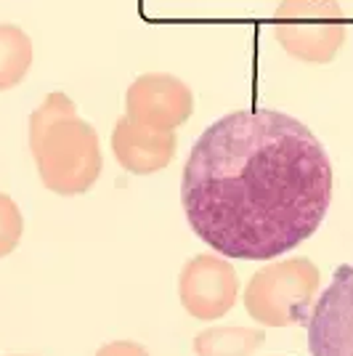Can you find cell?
<instances>
[{
    "mask_svg": "<svg viewBox=\"0 0 353 356\" xmlns=\"http://www.w3.org/2000/svg\"><path fill=\"white\" fill-rule=\"evenodd\" d=\"M332 184L327 149L309 125L277 109H236L197 138L181 202L213 252L265 264L319 232Z\"/></svg>",
    "mask_w": 353,
    "mask_h": 356,
    "instance_id": "1",
    "label": "cell"
},
{
    "mask_svg": "<svg viewBox=\"0 0 353 356\" xmlns=\"http://www.w3.org/2000/svg\"><path fill=\"white\" fill-rule=\"evenodd\" d=\"M30 152L43 186L61 197L85 194L104 170L96 128L61 90L48 93L30 115Z\"/></svg>",
    "mask_w": 353,
    "mask_h": 356,
    "instance_id": "2",
    "label": "cell"
},
{
    "mask_svg": "<svg viewBox=\"0 0 353 356\" xmlns=\"http://www.w3.org/2000/svg\"><path fill=\"white\" fill-rule=\"evenodd\" d=\"M322 271L311 258H284L261 266L247 282L245 309L258 325L290 327L313 312Z\"/></svg>",
    "mask_w": 353,
    "mask_h": 356,
    "instance_id": "3",
    "label": "cell"
},
{
    "mask_svg": "<svg viewBox=\"0 0 353 356\" xmlns=\"http://www.w3.org/2000/svg\"><path fill=\"white\" fill-rule=\"evenodd\" d=\"M271 24L284 54L306 64L335 61L348 35L340 0H281Z\"/></svg>",
    "mask_w": 353,
    "mask_h": 356,
    "instance_id": "4",
    "label": "cell"
},
{
    "mask_svg": "<svg viewBox=\"0 0 353 356\" xmlns=\"http://www.w3.org/2000/svg\"><path fill=\"white\" fill-rule=\"evenodd\" d=\"M239 277L221 252H199L178 277V298L194 319H221L234 309Z\"/></svg>",
    "mask_w": 353,
    "mask_h": 356,
    "instance_id": "5",
    "label": "cell"
},
{
    "mask_svg": "<svg viewBox=\"0 0 353 356\" xmlns=\"http://www.w3.org/2000/svg\"><path fill=\"white\" fill-rule=\"evenodd\" d=\"M194 112L192 88L165 72H147L136 77L125 93V115L154 131H176Z\"/></svg>",
    "mask_w": 353,
    "mask_h": 356,
    "instance_id": "6",
    "label": "cell"
},
{
    "mask_svg": "<svg viewBox=\"0 0 353 356\" xmlns=\"http://www.w3.org/2000/svg\"><path fill=\"white\" fill-rule=\"evenodd\" d=\"M311 356H353V266L335 271L309 316Z\"/></svg>",
    "mask_w": 353,
    "mask_h": 356,
    "instance_id": "7",
    "label": "cell"
},
{
    "mask_svg": "<svg viewBox=\"0 0 353 356\" xmlns=\"http://www.w3.org/2000/svg\"><path fill=\"white\" fill-rule=\"evenodd\" d=\"M176 149V131H154L133 122L128 115L115 122V131H112L115 160L133 176H151L165 170L173 163Z\"/></svg>",
    "mask_w": 353,
    "mask_h": 356,
    "instance_id": "8",
    "label": "cell"
},
{
    "mask_svg": "<svg viewBox=\"0 0 353 356\" xmlns=\"http://www.w3.org/2000/svg\"><path fill=\"white\" fill-rule=\"evenodd\" d=\"M265 341L261 327L221 325L197 332L192 348L197 356H252Z\"/></svg>",
    "mask_w": 353,
    "mask_h": 356,
    "instance_id": "9",
    "label": "cell"
},
{
    "mask_svg": "<svg viewBox=\"0 0 353 356\" xmlns=\"http://www.w3.org/2000/svg\"><path fill=\"white\" fill-rule=\"evenodd\" d=\"M32 38L16 24H0V90L16 88L32 67Z\"/></svg>",
    "mask_w": 353,
    "mask_h": 356,
    "instance_id": "10",
    "label": "cell"
},
{
    "mask_svg": "<svg viewBox=\"0 0 353 356\" xmlns=\"http://www.w3.org/2000/svg\"><path fill=\"white\" fill-rule=\"evenodd\" d=\"M24 218L22 210L6 192H0V258L11 255L22 242Z\"/></svg>",
    "mask_w": 353,
    "mask_h": 356,
    "instance_id": "11",
    "label": "cell"
},
{
    "mask_svg": "<svg viewBox=\"0 0 353 356\" xmlns=\"http://www.w3.org/2000/svg\"><path fill=\"white\" fill-rule=\"evenodd\" d=\"M96 356H149V351L136 341H112L101 346Z\"/></svg>",
    "mask_w": 353,
    "mask_h": 356,
    "instance_id": "12",
    "label": "cell"
}]
</instances>
